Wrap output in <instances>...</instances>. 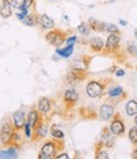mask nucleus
Listing matches in <instances>:
<instances>
[{
    "instance_id": "6ab92c4d",
    "label": "nucleus",
    "mask_w": 137,
    "mask_h": 159,
    "mask_svg": "<svg viewBox=\"0 0 137 159\" xmlns=\"http://www.w3.org/2000/svg\"><path fill=\"white\" fill-rule=\"evenodd\" d=\"M89 47L95 54H102L104 48V41L102 37H93L89 41Z\"/></svg>"
},
{
    "instance_id": "f3484780",
    "label": "nucleus",
    "mask_w": 137,
    "mask_h": 159,
    "mask_svg": "<svg viewBox=\"0 0 137 159\" xmlns=\"http://www.w3.org/2000/svg\"><path fill=\"white\" fill-rule=\"evenodd\" d=\"M19 145H14L10 144L8 145L7 149H2L0 150V159H17L19 155Z\"/></svg>"
},
{
    "instance_id": "b1692460",
    "label": "nucleus",
    "mask_w": 137,
    "mask_h": 159,
    "mask_svg": "<svg viewBox=\"0 0 137 159\" xmlns=\"http://www.w3.org/2000/svg\"><path fill=\"white\" fill-rule=\"evenodd\" d=\"M102 32H105V33H118V34H121V31H119V28L117 27L116 24H113V23H104V22H102Z\"/></svg>"
},
{
    "instance_id": "4be33fe9",
    "label": "nucleus",
    "mask_w": 137,
    "mask_h": 159,
    "mask_svg": "<svg viewBox=\"0 0 137 159\" xmlns=\"http://www.w3.org/2000/svg\"><path fill=\"white\" fill-rule=\"evenodd\" d=\"M95 158L97 159H109V154L100 141L95 144Z\"/></svg>"
},
{
    "instance_id": "4c0bfd02",
    "label": "nucleus",
    "mask_w": 137,
    "mask_h": 159,
    "mask_svg": "<svg viewBox=\"0 0 137 159\" xmlns=\"http://www.w3.org/2000/svg\"><path fill=\"white\" fill-rule=\"evenodd\" d=\"M68 158H70V157H68L67 153H59L55 159H68Z\"/></svg>"
},
{
    "instance_id": "c9c22d12",
    "label": "nucleus",
    "mask_w": 137,
    "mask_h": 159,
    "mask_svg": "<svg viewBox=\"0 0 137 159\" xmlns=\"http://www.w3.org/2000/svg\"><path fill=\"white\" fill-rule=\"evenodd\" d=\"M34 5H36V0H24V4L20 9H28L31 10L32 8L34 9Z\"/></svg>"
},
{
    "instance_id": "393cba45",
    "label": "nucleus",
    "mask_w": 137,
    "mask_h": 159,
    "mask_svg": "<svg viewBox=\"0 0 137 159\" xmlns=\"http://www.w3.org/2000/svg\"><path fill=\"white\" fill-rule=\"evenodd\" d=\"M125 110H126L127 116H135V115H137V101L130 99V101L126 103Z\"/></svg>"
},
{
    "instance_id": "f8f14e48",
    "label": "nucleus",
    "mask_w": 137,
    "mask_h": 159,
    "mask_svg": "<svg viewBox=\"0 0 137 159\" xmlns=\"http://www.w3.org/2000/svg\"><path fill=\"white\" fill-rule=\"evenodd\" d=\"M91 62V56L89 55H81L76 59L73 60V62L70 64L71 69H76V70H81V71H88L89 66Z\"/></svg>"
},
{
    "instance_id": "7ed1b4c3",
    "label": "nucleus",
    "mask_w": 137,
    "mask_h": 159,
    "mask_svg": "<svg viewBox=\"0 0 137 159\" xmlns=\"http://www.w3.org/2000/svg\"><path fill=\"white\" fill-rule=\"evenodd\" d=\"M66 37H67V32L60 28H52L47 31L45 34L46 42L53 47H61L66 41Z\"/></svg>"
},
{
    "instance_id": "f03ea898",
    "label": "nucleus",
    "mask_w": 137,
    "mask_h": 159,
    "mask_svg": "<svg viewBox=\"0 0 137 159\" xmlns=\"http://www.w3.org/2000/svg\"><path fill=\"white\" fill-rule=\"evenodd\" d=\"M109 83H111V79L109 78L108 79H91V80L86 83V87H85L86 96L90 99L100 98L107 92Z\"/></svg>"
},
{
    "instance_id": "a211bd4d",
    "label": "nucleus",
    "mask_w": 137,
    "mask_h": 159,
    "mask_svg": "<svg viewBox=\"0 0 137 159\" xmlns=\"http://www.w3.org/2000/svg\"><path fill=\"white\" fill-rule=\"evenodd\" d=\"M37 25L42 30V31H50L52 28H55V20L48 17L47 14H38V22H37Z\"/></svg>"
},
{
    "instance_id": "dca6fc26",
    "label": "nucleus",
    "mask_w": 137,
    "mask_h": 159,
    "mask_svg": "<svg viewBox=\"0 0 137 159\" xmlns=\"http://www.w3.org/2000/svg\"><path fill=\"white\" fill-rule=\"evenodd\" d=\"M25 117H27V113L23 108L15 111L11 115V122L15 130H23V126L25 124Z\"/></svg>"
},
{
    "instance_id": "2eb2a0df",
    "label": "nucleus",
    "mask_w": 137,
    "mask_h": 159,
    "mask_svg": "<svg viewBox=\"0 0 137 159\" xmlns=\"http://www.w3.org/2000/svg\"><path fill=\"white\" fill-rule=\"evenodd\" d=\"M45 116L41 113L37 108H31L28 112H27V117H25V122H28L31 125L32 129H34L41 121H42V118Z\"/></svg>"
},
{
    "instance_id": "ddd939ff",
    "label": "nucleus",
    "mask_w": 137,
    "mask_h": 159,
    "mask_svg": "<svg viewBox=\"0 0 137 159\" xmlns=\"http://www.w3.org/2000/svg\"><path fill=\"white\" fill-rule=\"evenodd\" d=\"M116 113L114 104L111 102H105L99 107V118L103 121H111Z\"/></svg>"
},
{
    "instance_id": "ea45409f",
    "label": "nucleus",
    "mask_w": 137,
    "mask_h": 159,
    "mask_svg": "<svg viewBox=\"0 0 137 159\" xmlns=\"http://www.w3.org/2000/svg\"><path fill=\"white\" fill-rule=\"evenodd\" d=\"M119 24H122V25H127L128 23H127V20H125V19H122V18H121V19H119Z\"/></svg>"
},
{
    "instance_id": "c03bdc74",
    "label": "nucleus",
    "mask_w": 137,
    "mask_h": 159,
    "mask_svg": "<svg viewBox=\"0 0 137 159\" xmlns=\"http://www.w3.org/2000/svg\"><path fill=\"white\" fill-rule=\"evenodd\" d=\"M135 125L137 126V115H135Z\"/></svg>"
},
{
    "instance_id": "bb28decb",
    "label": "nucleus",
    "mask_w": 137,
    "mask_h": 159,
    "mask_svg": "<svg viewBox=\"0 0 137 159\" xmlns=\"http://www.w3.org/2000/svg\"><path fill=\"white\" fill-rule=\"evenodd\" d=\"M24 143V138L22 135V130H15L13 131V135H11V143L10 144H14V145H19L22 147V144Z\"/></svg>"
},
{
    "instance_id": "a18cd8bd",
    "label": "nucleus",
    "mask_w": 137,
    "mask_h": 159,
    "mask_svg": "<svg viewBox=\"0 0 137 159\" xmlns=\"http://www.w3.org/2000/svg\"><path fill=\"white\" fill-rule=\"evenodd\" d=\"M108 2L111 3V4H113V3H116V0H108Z\"/></svg>"
},
{
    "instance_id": "58836bf2",
    "label": "nucleus",
    "mask_w": 137,
    "mask_h": 159,
    "mask_svg": "<svg viewBox=\"0 0 137 159\" xmlns=\"http://www.w3.org/2000/svg\"><path fill=\"white\" fill-rule=\"evenodd\" d=\"M131 157H132L133 159H137V145H136V148L132 150V154H131Z\"/></svg>"
},
{
    "instance_id": "aec40b11",
    "label": "nucleus",
    "mask_w": 137,
    "mask_h": 159,
    "mask_svg": "<svg viewBox=\"0 0 137 159\" xmlns=\"http://www.w3.org/2000/svg\"><path fill=\"white\" fill-rule=\"evenodd\" d=\"M14 13H13V8L10 5V0H2V4H0V17L3 19H8Z\"/></svg>"
},
{
    "instance_id": "39448f33",
    "label": "nucleus",
    "mask_w": 137,
    "mask_h": 159,
    "mask_svg": "<svg viewBox=\"0 0 137 159\" xmlns=\"http://www.w3.org/2000/svg\"><path fill=\"white\" fill-rule=\"evenodd\" d=\"M79 92L75 89V87H68L62 92V102L66 110H73L77 101H79Z\"/></svg>"
},
{
    "instance_id": "5701e85b",
    "label": "nucleus",
    "mask_w": 137,
    "mask_h": 159,
    "mask_svg": "<svg viewBox=\"0 0 137 159\" xmlns=\"http://www.w3.org/2000/svg\"><path fill=\"white\" fill-rule=\"evenodd\" d=\"M37 22H38V14L37 13H29V14L22 20V23L24 25H27V27H36Z\"/></svg>"
},
{
    "instance_id": "473e14b6",
    "label": "nucleus",
    "mask_w": 137,
    "mask_h": 159,
    "mask_svg": "<svg viewBox=\"0 0 137 159\" xmlns=\"http://www.w3.org/2000/svg\"><path fill=\"white\" fill-rule=\"evenodd\" d=\"M126 48L131 56H137V43L136 42H128Z\"/></svg>"
},
{
    "instance_id": "f257e3e1",
    "label": "nucleus",
    "mask_w": 137,
    "mask_h": 159,
    "mask_svg": "<svg viewBox=\"0 0 137 159\" xmlns=\"http://www.w3.org/2000/svg\"><path fill=\"white\" fill-rule=\"evenodd\" d=\"M65 143L64 140H57V139H50L43 143L41 147V150L38 153V159H55L56 155L64 149Z\"/></svg>"
},
{
    "instance_id": "6e6552de",
    "label": "nucleus",
    "mask_w": 137,
    "mask_h": 159,
    "mask_svg": "<svg viewBox=\"0 0 137 159\" xmlns=\"http://www.w3.org/2000/svg\"><path fill=\"white\" fill-rule=\"evenodd\" d=\"M50 132V125H48V117H43L42 121H41L34 129H33V135H32V141L38 143L41 140H43Z\"/></svg>"
},
{
    "instance_id": "7c9ffc66",
    "label": "nucleus",
    "mask_w": 137,
    "mask_h": 159,
    "mask_svg": "<svg viewBox=\"0 0 137 159\" xmlns=\"http://www.w3.org/2000/svg\"><path fill=\"white\" fill-rule=\"evenodd\" d=\"M128 139H130V141L136 147V145H137V126L136 125L132 126L128 130Z\"/></svg>"
},
{
    "instance_id": "4468645a",
    "label": "nucleus",
    "mask_w": 137,
    "mask_h": 159,
    "mask_svg": "<svg viewBox=\"0 0 137 159\" xmlns=\"http://www.w3.org/2000/svg\"><path fill=\"white\" fill-rule=\"evenodd\" d=\"M36 108L42 113L43 116L48 117L51 113H52V110H53V106H52V101L47 97H41L38 98L37 101V104H36Z\"/></svg>"
},
{
    "instance_id": "20e7f679",
    "label": "nucleus",
    "mask_w": 137,
    "mask_h": 159,
    "mask_svg": "<svg viewBox=\"0 0 137 159\" xmlns=\"http://www.w3.org/2000/svg\"><path fill=\"white\" fill-rule=\"evenodd\" d=\"M121 48V34L118 33H109L105 42L102 54L104 55H117Z\"/></svg>"
},
{
    "instance_id": "e433bc0d",
    "label": "nucleus",
    "mask_w": 137,
    "mask_h": 159,
    "mask_svg": "<svg viewBox=\"0 0 137 159\" xmlns=\"http://www.w3.org/2000/svg\"><path fill=\"white\" fill-rule=\"evenodd\" d=\"M125 74H126V71L123 70V69H116V71H114V75L116 76H118V78H122V76H125Z\"/></svg>"
},
{
    "instance_id": "412c9836",
    "label": "nucleus",
    "mask_w": 137,
    "mask_h": 159,
    "mask_svg": "<svg viewBox=\"0 0 137 159\" xmlns=\"http://www.w3.org/2000/svg\"><path fill=\"white\" fill-rule=\"evenodd\" d=\"M74 54V46H65V47H56V55L62 59H68Z\"/></svg>"
},
{
    "instance_id": "9d476101",
    "label": "nucleus",
    "mask_w": 137,
    "mask_h": 159,
    "mask_svg": "<svg viewBox=\"0 0 137 159\" xmlns=\"http://www.w3.org/2000/svg\"><path fill=\"white\" fill-rule=\"evenodd\" d=\"M109 130H111L116 136H122L126 132V124L123 121V118L121 116V113H114V116L112 117L111 124H109Z\"/></svg>"
},
{
    "instance_id": "cd10ccee",
    "label": "nucleus",
    "mask_w": 137,
    "mask_h": 159,
    "mask_svg": "<svg viewBox=\"0 0 137 159\" xmlns=\"http://www.w3.org/2000/svg\"><path fill=\"white\" fill-rule=\"evenodd\" d=\"M77 32H79L81 36H88V34H90L91 28H90V25L88 24V22H81V23L77 25Z\"/></svg>"
},
{
    "instance_id": "423d86ee",
    "label": "nucleus",
    "mask_w": 137,
    "mask_h": 159,
    "mask_svg": "<svg viewBox=\"0 0 137 159\" xmlns=\"http://www.w3.org/2000/svg\"><path fill=\"white\" fill-rule=\"evenodd\" d=\"M107 97H108V102L116 104V103H119L121 101L125 99L127 97V93L125 92L122 85L114 84L107 89Z\"/></svg>"
},
{
    "instance_id": "f704fd0d",
    "label": "nucleus",
    "mask_w": 137,
    "mask_h": 159,
    "mask_svg": "<svg viewBox=\"0 0 137 159\" xmlns=\"http://www.w3.org/2000/svg\"><path fill=\"white\" fill-rule=\"evenodd\" d=\"M24 4V0H10V5L13 9H17L19 10Z\"/></svg>"
},
{
    "instance_id": "72a5a7b5",
    "label": "nucleus",
    "mask_w": 137,
    "mask_h": 159,
    "mask_svg": "<svg viewBox=\"0 0 137 159\" xmlns=\"http://www.w3.org/2000/svg\"><path fill=\"white\" fill-rule=\"evenodd\" d=\"M76 42H77V36H76V34H71V36H67V37H66L65 45H66V46H75Z\"/></svg>"
},
{
    "instance_id": "79ce46f5",
    "label": "nucleus",
    "mask_w": 137,
    "mask_h": 159,
    "mask_svg": "<svg viewBox=\"0 0 137 159\" xmlns=\"http://www.w3.org/2000/svg\"><path fill=\"white\" fill-rule=\"evenodd\" d=\"M52 59H53V60H55V61H59V59H60V56H53V57H52Z\"/></svg>"
},
{
    "instance_id": "c756f323",
    "label": "nucleus",
    "mask_w": 137,
    "mask_h": 159,
    "mask_svg": "<svg viewBox=\"0 0 137 159\" xmlns=\"http://www.w3.org/2000/svg\"><path fill=\"white\" fill-rule=\"evenodd\" d=\"M79 113H80L81 117H84V118H95V116H98L94 111H90L88 107H80Z\"/></svg>"
},
{
    "instance_id": "37998d69",
    "label": "nucleus",
    "mask_w": 137,
    "mask_h": 159,
    "mask_svg": "<svg viewBox=\"0 0 137 159\" xmlns=\"http://www.w3.org/2000/svg\"><path fill=\"white\" fill-rule=\"evenodd\" d=\"M133 34H135V38H136V39H137V28H136V30H135V31H133Z\"/></svg>"
},
{
    "instance_id": "0eeeda50",
    "label": "nucleus",
    "mask_w": 137,
    "mask_h": 159,
    "mask_svg": "<svg viewBox=\"0 0 137 159\" xmlns=\"http://www.w3.org/2000/svg\"><path fill=\"white\" fill-rule=\"evenodd\" d=\"M88 78V71H81V70H76V69H71L67 71V74L65 75V82L67 85L70 87H75L77 84H80L81 82H84Z\"/></svg>"
},
{
    "instance_id": "c85d7f7f",
    "label": "nucleus",
    "mask_w": 137,
    "mask_h": 159,
    "mask_svg": "<svg viewBox=\"0 0 137 159\" xmlns=\"http://www.w3.org/2000/svg\"><path fill=\"white\" fill-rule=\"evenodd\" d=\"M88 24L90 25V28L93 32H102V22L97 20L95 18H89Z\"/></svg>"
},
{
    "instance_id": "2f4dec72",
    "label": "nucleus",
    "mask_w": 137,
    "mask_h": 159,
    "mask_svg": "<svg viewBox=\"0 0 137 159\" xmlns=\"http://www.w3.org/2000/svg\"><path fill=\"white\" fill-rule=\"evenodd\" d=\"M23 135H24V138L25 139H28V140H31L32 139V135H33V129L31 127V125L28 124V122H25L24 124V126H23Z\"/></svg>"
},
{
    "instance_id": "49530a36",
    "label": "nucleus",
    "mask_w": 137,
    "mask_h": 159,
    "mask_svg": "<svg viewBox=\"0 0 137 159\" xmlns=\"http://www.w3.org/2000/svg\"><path fill=\"white\" fill-rule=\"evenodd\" d=\"M48 2H55V0H48Z\"/></svg>"
},
{
    "instance_id": "9b49d317",
    "label": "nucleus",
    "mask_w": 137,
    "mask_h": 159,
    "mask_svg": "<svg viewBox=\"0 0 137 159\" xmlns=\"http://www.w3.org/2000/svg\"><path fill=\"white\" fill-rule=\"evenodd\" d=\"M99 141L103 144V147L105 149H111V148L114 147V144H116V135L109 130L108 126H105V127H103V130L100 132Z\"/></svg>"
},
{
    "instance_id": "1a4fd4ad",
    "label": "nucleus",
    "mask_w": 137,
    "mask_h": 159,
    "mask_svg": "<svg viewBox=\"0 0 137 159\" xmlns=\"http://www.w3.org/2000/svg\"><path fill=\"white\" fill-rule=\"evenodd\" d=\"M14 131V126H13L11 120H5L3 125L0 126V143L4 147H8L11 143V135Z\"/></svg>"
},
{
    "instance_id": "a878e982",
    "label": "nucleus",
    "mask_w": 137,
    "mask_h": 159,
    "mask_svg": "<svg viewBox=\"0 0 137 159\" xmlns=\"http://www.w3.org/2000/svg\"><path fill=\"white\" fill-rule=\"evenodd\" d=\"M50 134L53 139H57V140H64L65 139V132L57 127V125H52L50 129Z\"/></svg>"
},
{
    "instance_id": "a19ab883",
    "label": "nucleus",
    "mask_w": 137,
    "mask_h": 159,
    "mask_svg": "<svg viewBox=\"0 0 137 159\" xmlns=\"http://www.w3.org/2000/svg\"><path fill=\"white\" fill-rule=\"evenodd\" d=\"M62 18H64V19H65L66 22H68V20H70V18H68V17H67L66 14H64V16H62Z\"/></svg>"
}]
</instances>
